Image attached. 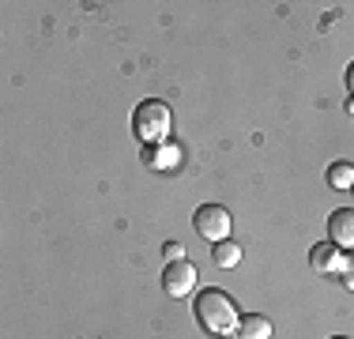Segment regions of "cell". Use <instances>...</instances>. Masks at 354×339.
Here are the masks:
<instances>
[{
	"label": "cell",
	"mask_w": 354,
	"mask_h": 339,
	"mask_svg": "<svg viewBox=\"0 0 354 339\" xmlns=\"http://www.w3.org/2000/svg\"><path fill=\"white\" fill-rule=\"evenodd\" d=\"M192 313H196V324L204 328L207 336L215 339H238V324H241V313L234 298L218 286H204L192 302Z\"/></svg>",
	"instance_id": "1"
},
{
	"label": "cell",
	"mask_w": 354,
	"mask_h": 339,
	"mask_svg": "<svg viewBox=\"0 0 354 339\" xmlns=\"http://www.w3.org/2000/svg\"><path fill=\"white\" fill-rule=\"evenodd\" d=\"M170 129H174V113H170V106L158 102V98H143L136 106V113H132V132H136V140L143 147L166 143L170 140Z\"/></svg>",
	"instance_id": "2"
},
{
	"label": "cell",
	"mask_w": 354,
	"mask_h": 339,
	"mask_svg": "<svg viewBox=\"0 0 354 339\" xmlns=\"http://www.w3.org/2000/svg\"><path fill=\"white\" fill-rule=\"evenodd\" d=\"M192 226H196V234L204 237V241H226L234 230V215L223 208V203H200L196 208V215H192Z\"/></svg>",
	"instance_id": "3"
},
{
	"label": "cell",
	"mask_w": 354,
	"mask_h": 339,
	"mask_svg": "<svg viewBox=\"0 0 354 339\" xmlns=\"http://www.w3.org/2000/svg\"><path fill=\"white\" fill-rule=\"evenodd\" d=\"M162 291L170 294V298H189V294L196 291V268H192L189 260H170V264L162 268Z\"/></svg>",
	"instance_id": "4"
},
{
	"label": "cell",
	"mask_w": 354,
	"mask_h": 339,
	"mask_svg": "<svg viewBox=\"0 0 354 339\" xmlns=\"http://www.w3.org/2000/svg\"><path fill=\"white\" fill-rule=\"evenodd\" d=\"M328 241H332L339 253L354 249V208L332 211V219H328Z\"/></svg>",
	"instance_id": "5"
},
{
	"label": "cell",
	"mask_w": 354,
	"mask_h": 339,
	"mask_svg": "<svg viewBox=\"0 0 354 339\" xmlns=\"http://www.w3.org/2000/svg\"><path fill=\"white\" fill-rule=\"evenodd\" d=\"M140 158L147 163L151 170H177V163H181V147L177 143H151V147L140 151Z\"/></svg>",
	"instance_id": "6"
},
{
	"label": "cell",
	"mask_w": 354,
	"mask_h": 339,
	"mask_svg": "<svg viewBox=\"0 0 354 339\" xmlns=\"http://www.w3.org/2000/svg\"><path fill=\"white\" fill-rule=\"evenodd\" d=\"M339 260H343V253L335 249L332 241H317L313 249H309V268H313L317 275H328V271H339Z\"/></svg>",
	"instance_id": "7"
},
{
	"label": "cell",
	"mask_w": 354,
	"mask_h": 339,
	"mask_svg": "<svg viewBox=\"0 0 354 339\" xmlns=\"http://www.w3.org/2000/svg\"><path fill=\"white\" fill-rule=\"evenodd\" d=\"M238 339H272V320L260 317V313H241Z\"/></svg>",
	"instance_id": "8"
},
{
	"label": "cell",
	"mask_w": 354,
	"mask_h": 339,
	"mask_svg": "<svg viewBox=\"0 0 354 339\" xmlns=\"http://www.w3.org/2000/svg\"><path fill=\"white\" fill-rule=\"evenodd\" d=\"M328 185H332L335 192H351L354 189V163H347V158H339V163L328 166Z\"/></svg>",
	"instance_id": "9"
},
{
	"label": "cell",
	"mask_w": 354,
	"mask_h": 339,
	"mask_svg": "<svg viewBox=\"0 0 354 339\" xmlns=\"http://www.w3.org/2000/svg\"><path fill=\"white\" fill-rule=\"evenodd\" d=\"M212 260H215L218 268H234V264H238V260H241V245L226 237V241H218L215 249H212Z\"/></svg>",
	"instance_id": "10"
},
{
	"label": "cell",
	"mask_w": 354,
	"mask_h": 339,
	"mask_svg": "<svg viewBox=\"0 0 354 339\" xmlns=\"http://www.w3.org/2000/svg\"><path fill=\"white\" fill-rule=\"evenodd\" d=\"M339 279H343V286H347V291H354V249L343 253V260H339Z\"/></svg>",
	"instance_id": "11"
},
{
	"label": "cell",
	"mask_w": 354,
	"mask_h": 339,
	"mask_svg": "<svg viewBox=\"0 0 354 339\" xmlns=\"http://www.w3.org/2000/svg\"><path fill=\"white\" fill-rule=\"evenodd\" d=\"M162 253H166V264H170V260H185L181 241H166V245H162Z\"/></svg>",
	"instance_id": "12"
},
{
	"label": "cell",
	"mask_w": 354,
	"mask_h": 339,
	"mask_svg": "<svg viewBox=\"0 0 354 339\" xmlns=\"http://www.w3.org/2000/svg\"><path fill=\"white\" fill-rule=\"evenodd\" d=\"M347 91H351V98H354V61L347 64Z\"/></svg>",
	"instance_id": "13"
},
{
	"label": "cell",
	"mask_w": 354,
	"mask_h": 339,
	"mask_svg": "<svg viewBox=\"0 0 354 339\" xmlns=\"http://www.w3.org/2000/svg\"><path fill=\"white\" fill-rule=\"evenodd\" d=\"M332 339H347V336H332Z\"/></svg>",
	"instance_id": "14"
},
{
	"label": "cell",
	"mask_w": 354,
	"mask_h": 339,
	"mask_svg": "<svg viewBox=\"0 0 354 339\" xmlns=\"http://www.w3.org/2000/svg\"><path fill=\"white\" fill-rule=\"evenodd\" d=\"M351 192H354V189H351Z\"/></svg>",
	"instance_id": "15"
}]
</instances>
